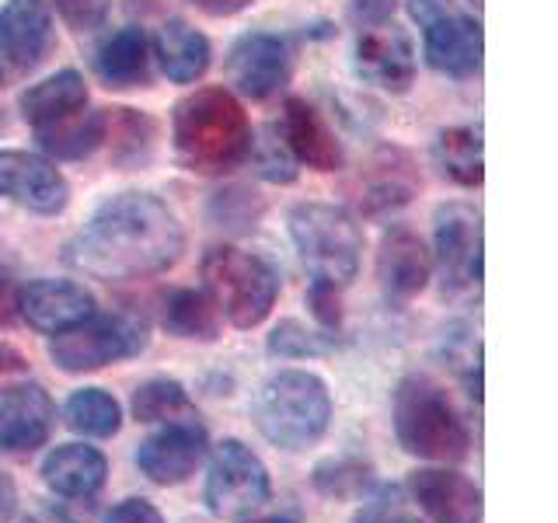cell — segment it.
Here are the masks:
<instances>
[{
    "mask_svg": "<svg viewBox=\"0 0 558 523\" xmlns=\"http://www.w3.org/2000/svg\"><path fill=\"white\" fill-rule=\"evenodd\" d=\"M105 523H165V516L150 499H122L105 513Z\"/></svg>",
    "mask_w": 558,
    "mask_h": 523,
    "instance_id": "37",
    "label": "cell"
},
{
    "mask_svg": "<svg viewBox=\"0 0 558 523\" xmlns=\"http://www.w3.org/2000/svg\"><path fill=\"white\" fill-rule=\"evenodd\" d=\"M17 314L39 336H60V331L92 318L95 293L74 279H35L17 290Z\"/></svg>",
    "mask_w": 558,
    "mask_h": 523,
    "instance_id": "14",
    "label": "cell"
},
{
    "mask_svg": "<svg viewBox=\"0 0 558 523\" xmlns=\"http://www.w3.org/2000/svg\"><path fill=\"white\" fill-rule=\"evenodd\" d=\"M423 49L433 70L447 77H471L482 70V25L464 14H440L436 22L423 25Z\"/></svg>",
    "mask_w": 558,
    "mask_h": 523,
    "instance_id": "21",
    "label": "cell"
},
{
    "mask_svg": "<svg viewBox=\"0 0 558 523\" xmlns=\"http://www.w3.org/2000/svg\"><path fill=\"white\" fill-rule=\"evenodd\" d=\"M433 269H440L444 290L461 293L482 283V214L468 203L436 209Z\"/></svg>",
    "mask_w": 558,
    "mask_h": 523,
    "instance_id": "9",
    "label": "cell"
},
{
    "mask_svg": "<svg viewBox=\"0 0 558 523\" xmlns=\"http://www.w3.org/2000/svg\"><path fill=\"white\" fill-rule=\"evenodd\" d=\"M147 345V331L122 314H92L81 325L49 336V356L63 374H92L101 366L136 356Z\"/></svg>",
    "mask_w": 558,
    "mask_h": 523,
    "instance_id": "8",
    "label": "cell"
},
{
    "mask_svg": "<svg viewBox=\"0 0 558 523\" xmlns=\"http://www.w3.org/2000/svg\"><path fill=\"white\" fill-rule=\"evenodd\" d=\"M409 496L433 523H482V488L461 471L418 467L409 475Z\"/></svg>",
    "mask_w": 558,
    "mask_h": 523,
    "instance_id": "16",
    "label": "cell"
},
{
    "mask_svg": "<svg viewBox=\"0 0 558 523\" xmlns=\"http://www.w3.org/2000/svg\"><path fill=\"white\" fill-rule=\"evenodd\" d=\"M418 188V174L412 157L401 147H380L360 165L356 179L349 182L356 206L363 214H388V209L405 206Z\"/></svg>",
    "mask_w": 558,
    "mask_h": 523,
    "instance_id": "18",
    "label": "cell"
},
{
    "mask_svg": "<svg viewBox=\"0 0 558 523\" xmlns=\"http://www.w3.org/2000/svg\"><path fill=\"white\" fill-rule=\"evenodd\" d=\"M311 482L325 499L349 502V499L371 496L374 467L366 464L363 458H353V453H339V458H325L322 464H314Z\"/></svg>",
    "mask_w": 558,
    "mask_h": 523,
    "instance_id": "30",
    "label": "cell"
},
{
    "mask_svg": "<svg viewBox=\"0 0 558 523\" xmlns=\"http://www.w3.org/2000/svg\"><path fill=\"white\" fill-rule=\"evenodd\" d=\"M189 4L209 17H234L244 8H252V0H189Z\"/></svg>",
    "mask_w": 558,
    "mask_h": 523,
    "instance_id": "40",
    "label": "cell"
},
{
    "mask_svg": "<svg viewBox=\"0 0 558 523\" xmlns=\"http://www.w3.org/2000/svg\"><path fill=\"white\" fill-rule=\"evenodd\" d=\"M57 401L35 380H17L0 394V453H32L49 443Z\"/></svg>",
    "mask_w": 558,
    "mask_h": 523,
    "instance_id": "13",
    "label": "cell"
},
{
    "mask_svg": "<svg viewBox=\"0 0 558 523\" xmlns=\"http://www.w3.org/2000/svg\"><path fill=\"white\" fill-rule=\"evenodd\" d=\"M227 81L252 101L279 95L290 81V49L279 35L248 32L227 52Z\"/></svg>",
    "mask_w": 558,
    "mask_h": 523,
    "instance_id": "12",
    "label": "cell"
},
{
    "mask_svg": "<svg viewBox=\"0 0 558 523\" xmlns=\"http://www.w3.org/2000/svg\"><path fill=\"white\" fill-rule=\"evenodd\" d=\"M433 161L444 179L461 188H478L485 182V154L478 126H447L436 133Z\"/></svg>",
    "mask_w": 558,
    "mask_h": 523,
    "instance_id": "26",
    "label": "cell"
},
{
    "mask_svg": "<svg viewBox=\"0 0 558 523\" xmlns=\"http://www.w3.org/2000/svg\"><path fill=\"white\" fill-rule=\"evenodd\" d=\"M95 70L105 87L126 92V87H144L150 77V42L144 28L126 25L112 35H105L95 52Z\"/></svg>",
    "mask_w": 558,
    "mask_h": 523,
    "instance_id": "24",
    "label": "cell"
},
{
    "mask_svg": "<svg viewBox=\"0 0 558 523\" xmlns=\"http://www.w3.org/2000/svg\"><path fill=\"white\" fill-rule=\"evenodd\" d=\"M130 409H133L136 423H174V418L192 415V401L179 380L150 377L133 391Z\"/></svg>",
    "mask_w": 558,
    "mask_h": 523,
    "instance_id": "31",
    "label": "cell"
},
{
    "mask_svg": "<svg viewBox=\"0 0 558 523\" xmlns=\"http://www.w3.org/2000/svg\"><path fill=\"white\" fill-rule=\"evenodd\" d=\"M248 161H255V171L262 179H269L276 185H290L296 179V161H293L283 133H279V126H266L258 136H252Z\"/></svg>",
    "mask_w": 558,
    "mask_h": 523,
    "instance_id": "33",
    "label": "cell"
},
{
    "mask_svg": "<svg viewBox=\"0 0 558 523\" xmlns=\"http://www.w3.org/2000/svg\"><path fill=\"white\" fill-rule=\"evenodd\" d=\"M395 8H398V0H349V17H353L360 28H377L391 22Z\"/></svg>",
    "mask_w": 558,
    "mask_h": 523,
    "instance_id": "38",
    "label": "cell"
},
{
    "mask_svg": "<svg viewBox=\"0 0 558 523\" xmlns=\"http://www.w3.org/2000/svg\"><path fill=\"white\" fill-rule=\"evenodd\" d=\"M165 328L168 336L185 342H217L220 339V311L206 290H174L165 301Z\"/></svg>",
    "mask_w": 558,
    "mask_h": 523,
    "instance_id": "27",
    "label": "cell"
},
{
    "mask_svg": "<svg viewBox=\"0 0 558 523\" xmlns=\"http://www.w3.org/2000/svg\"><path fill=\"white\" fill-rule=\"evenodd\" d=\"M252 122L227 87H199L171 112V144L192 174H227L248 161Z\"/></svg>",
    "mask_w": 558,
    "mask_h": 523,
    "instance_id": "2",
    "label": "cell"
},
{
    "mask_svg": "<svg viewBox=\"0 0 558 523\" xmlns=\"http://www.w3.org/2000/svg\"><path fill=\"white\" fill-rule=\"evenodd\" d=\"M391 423L398 447L418 461L458 464L471 453V429L450 394L426 374H412L395 388Z\"/></svg>",
    "mask_w": 558,
    "mask_h": 523,
    "instance_id": "3",
    "label": "cell"
},
{
    "mask_svg": "<svg viewBox=\"0 0 558 523\" xmlns=\"http://www.w3.org/2000/svg\"><path fill=\"white\" fill-rule=\"evenodd\" d=\"M0 199L39 217H57L70 203V185L63 171L43 154L0 150Z\"/></svg>",
    "mask_w": 558,
    "mask_h": 523,
    "instance_id": "11",
    "label": "cell"
},
{
    "mask_svg": "<svg viewBox=\"0 0 558 523\" xmlns=\"http://www.w3.org/2000/svg\"><path fill=\"white\" fill-rule=\"evenodd\" d=\"M415 46L405 28L398 25H377L363 28L356 39V74L380 87V92L405 95L415 84Z\"/></svg>",
    "mask_w": 558,
    "mask_h": 523,
    "instance_id": "15",
    "label": "cell"
},
{
    "mask_svg": "<svg viewBox=\"0 0 558 523\" xmlns=\"http://www.w3.org/2000/svg\"><path fill=\"white\" fill-rule=\"evenodd\" d=\"M353 523H426L415 506L405 499V492L395 485H380L371 496H363V506L356 510Z\"/></svg>",
    "mask_w": 558,
    "mask_h": 523,
    "instance_id": "34",
    "label": "cell"
},
{
    "mask_svg": "<svg viewBox=\"0 0 558 523\" xmlns=\"http://www.w3.org/2000/svg\"><path fill=\"white\" fill-rule=\"evenodd\" d=\"M252 423L287 453L314 447L331 423L328 384L311 370H279L266 377L252 398Z\"/></svg>",
    "mask_w": 558,
    "mask_h": 523,
    "instance_id": "4",
    "label": "cell"
},
{
    "mask_svg": "<svg viewBox=\"0 0 558 523\" xmlns=\"http://www.w3.org/2000/svg\"><path fill=\"white\" fill-rule=\"evenodd\" d=\"M22 523H74L63 510H57V506H35V510H28L22 516Z\"/></svg>",
    "mask_w": 558,
    "mask_h": 523,
    "instance_id": "43",
    "label": "cell"
},
{
    "mask_svg": "<svg viewBox=\"0 0 558 523\" xmlns=\"http://www.w3.org/2000/svg\"><path fill=\"white\" fill-rule=\"evenodd\" d=\"M290 238L314 283L342 290L356 279L363 258V231L345 206L296 203L290 209Z\"/></svg>",
    "mask_w": 558,
    "mask_h": 523,
    "instance_id": "6",
    "label": "cell"
},
{
    "mask_svg": "<svg viewBox=\"0 0 558 523\" xmlns=\"http://www.w3.org/2000/svg\"><path fill=\"white\" fill-rule=\"evenodd\" d=\"M57 11L63 14V22L74 28H98L105 22L101 0H57Z\"/></svg>",
    "mask_w": 558,
    "mask_h": 523,
    "instance_id": "36",
    "label": "cell"
},
{
    "mask_svg": "<svg viewBox=\"0 0 558 523\" xmlns=\"http://www.w3.org/2000/svg\"><path fill=\"white\" fill-rule=\"evenodd\" d=\"M409 14L415 17V22H436L440 14H450V0H409Z\"/></svg>",
    "mask_w": 558,
    "mask_h": 523,
    "instance_id": "42",
    "label": "cell"
},
{
    "mask_svg": "<svg viewBox=\"0 0 558 523\" xmlns=\"http://www.w3.org/2000/svg\"><path fill=\"white\" fill-rule=\"evenodd\" d=\"M105 126H109V112H74L43 126L39 147L49 157H60V161H81V157L95 154L105 144Z\"/></svg>",
    "mask_w": 558,
    "mask_h": 523,
    "instance_id": "28",
    "label": "cell"
},
{
    "mask_svg": "<svg viewBox=\"0 0 558 523\" xmlns=\"http://www.w3.org/2000/svg\"><path fill=\"white\" fill-rule=\"evenodd\" d=\"M279 133H283L296 165H307L314 171H339L345 165L336 130L328 126L325 115L307 98H287Z\"/></svg>",
    "mask_w": 558,
    "mask_h": 523,
    "instance_id": "19",
    "label": "cell"
},
{
    "mask_svg": "<svg viewBox=\"0 0 558 523\" xmlns=\"http://www.w3.org/2000/svg\"><path fill=\"white\" fill-rule=\"evenodd\" d=\"M238 523H293L290 516H244V520H238Z\"/></svg>",
    "mask_w": 558,
    "mask_h": 523,
    "instance_id": "44",
    "label": "cell"
},
{
    "mask_svg": "<svg viewBox=\"0 0 558 523\" xmlns=\"http://www.w3.org/2000/svg\"><path fill=\"white\" fill-rule=\"evenodd\" d=\"M17 105H22V119L28 122V126L43 130V126H49V122H60V119L84 109L87 84L77 70H60V74L32 84Z\"/></svg>",
    "mask_w": 558,
    "mask_h": 523,
    "instance_id": "25",
    "label": "cell"
},
{
    "mask_svg": "<svg viewBox=\"0 0 558 523\" xmlns=\"http://www.w3.org/2000/svg\"><path fill=\"white\" fill-rule=\"evenodd\" d=\"M433 276V252L409 227H388L377 252V283L391 304H405L426 290Z\"/></svg>",
    "mask_w": 558,
    "mask_h": 523,
    "instance_id": "17",
    "label": "cell"
},
{
    "mask_svg": "<svg viewBox=\"0 0 558 523\" xmlns=\"http://www.w3.org/2000/svg\"><path fill=\"white\" fill-rule=\"evenodd\" d=\"M154 57L161 63L168 81L196 84L209 70V63H214V46H209V39L199 28H192L182 17H171V22L157 28Z\"/></svg>",
    "mask_w": 558,
    "mask_h": 523,
    "instance_id": "23",
    "label": "cell"
},
{
    "mask_svg": "<svg viewBox=\"0 0 558 523\" xmlns=\"http://www.w3.org/2000/svg\"><path fill=\"white\" fill-rule=\"evenodd\" d=\"M307 304H311V314H314V318H318V325H322L325 331L339 328V321H342V307H339V287H328V283H311Z\"/></svg>",
    "mask_w": 558,
    "mask_h": 523,
    "instance_id": "35",
    "label": "cell"
},
{
    "mask_svg": "<svg viewBox=\"0 0 558 523\" xmlns=\"http://www.w3.org/2000/svg\"><path fill=\"white\" fill-rule=\"evenodd\" d=\"M209 453V436L196 418H174L165 423L157 433H150L144 443L136 447L133 461L140 475L150 478L154 485H182L196 475V467Z\"/></svg>",
    "mask_w": 558,
    "mask_h": 523,
    "instance_id": "10",
    "label": "cell"
},
{
    "mask_svg": "<svg viewBox=\"0 0 558 523\" xmlns=\"http://www.w3.org/2000/svg\"><path fill=\"white\" fill-rule=\"evenodd\" d=\"M17 380H28V360L14 345L0 342V391H8Z\"/></svg>",
    "mask_w": 558,
    "mask_h": 523,
    "instance_id": "39",
    "label": "cell"
},
{
    "mask_svg": "<svg viewBox=\"0 0 558 523\" xmlns=\"http://www.w3.org/2000/svg\"><path fill=\"white\" fill-rule=\"evenodd\" d=\"M52 46V11L46 0H4L0 8V57L17 70L39 66Z\"/></svg>",
    "mask_w": 558,
    "mask_h": 523,
    "instance_id": "20",
    "label": "cell"
},
{
    "mask_svg": "<svg viewBox=\"0 0 558 523\" xmlns=\"http://www.w3.org/2000/svg\"><path fill=\"white\" fill-rule=\"evenodd\" d=\"M199 269L209 301L234 328H258L272 314L279 301V272L269 258L234 244H217L203 255Z\"/></svg>",
    "mask_w": 558,
    "mask_h": 523,
    "instance_id": "5",
    "label": "cell"
},
{
    "mask_svg": "<svg viewBox=\"0 0 558 523\" xmlns=\"http://www.w3.org/2000/svg\"><path fill=\"white\" fill-rule=\"evenodd\" d=\"M185 252L174 209L150 192H119L105 199L70 244V262L92 279L133 283L161 276Z\"/></svg>",
    "mask_w": 558,
    "mask_h": 523,
    "instance_id": "1",
    "label": "cell"
},
{
    "mask_svg": "<svg viewBox=\"0 0 558 523\" xmlns=\"http://www.w3.org/2000/svg\"><path fill=\"white\" fill-rule=\"evenodd\" d=\"M17 513V485L8 471H0V523H14Z\"/></svg>",
    "mask_w": 558,
    "mask_h": 523,
    "instance_id": "41",
    "label": "cell"
},
{
    "mask_svg": "<svg viewBox=\"0 0 558 523\" xmlns=\"http://www.w3.org/2000/svg\"><path fill=\"white\" fill-rule=\"evenodd\" d=\"M0 81H4V70H0Z\"/></svg>",
    "mask_w": 558,
    "mask_h": 523,
    "instance_id": "45",
    "label": "cell"
},
{
    "mask_svg": "<svg viewBox=\"0 0 558 523\" xmlns=\"http://www.w3.org/2000/svg\"><path fill=\"white\" fill-rule=\"evenodd\" d=\"M272 482L269 467L258 453L241 440H223L209 453L203 499L209 513L220 520H244L269 502Z\"/></svg>",
    "mask_w": 558,
    "mask_h": 523,
    "instance_id": "7",
    "label": "cell"
},
{
    "mask_svg": "<svg viewBox=\"0 0 558 523\" xmlns=\"http://www.w3.org/2000/svg\"><path fill=\"white\" fill-rule=\"evenodd\" d=\"M331 336H325V331H314V328H307L304 321H293V318H287V321H279L276 328H272V336H269V342H266V349L272 356H279V360H311V356H325V353H331Z\"/></svg>",
    "mask_w": 558,
    "mask_h": 523,
    "instance_id": "32",
    "label": "cell"
},
{
    "mask_svg": "<svg viewBox=\"0 0 558 523\" xmlns=\"http://www.w3.org/2000/svg\"><path fill=\"white\" fill-rule=\"evenodd\" d=\"M63 418L74 433L105 440L122 429V405L105 388H81L66 398Z\"/></svg>",
    "mask_w": 558,
    "mask_h": 523,
    "instance_id": "29",
    "label": "cell"
},
{
    "mask_svg": "<svg viewBox=\"0 0 558 523\" xmlns=\"http://www.w3.org/2000/svg\"><path fill=\"white\" fill-rule=\"evenodd\" d=\"M105 478H109V461L98 447L87 443H60L43 461V482L63 499H95Z\"/></svg>",
    "mask_w": 558,
    "mask_h": 523,
    "instance_id": "22",
    "label": "cell"
}]
</instances>
